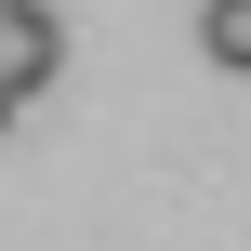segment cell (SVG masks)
I'll return each instance as SVG.
<instances>
[{
	"label": "cell",
	"instance_id": "obj_1",
	"mask_svg": "<svg viewBox=\"0 0 251 251\" xmlns=\"http://www.w3.org/2000/svg\"><path fill=\"white\" fill-rule=\"evenodd\" d=\"M53 66H66V26H53V0L0 13V93L26 106V93H53Z\"/></svg>",
	"mask_w": 251,
	"mask_h": 251
},
{
	"label": "cell",
	"instance_id": "obj_2",
	"mask_svg": "<svg viewBox=\"0 0 251 251\" xmlns=\"http://www.w3.org/2000/svg\"><path fill=\"white\" fill-rule=\"evenodd\" d=\"M199 53L225 79H251V0H199Z\"/></svg>",
	"mask_w": 251,
	"mask_h": 251
},
{
	"label": "cell",
	"instance_id": "obj_3",
	"mask_svg": "<svg viewBox=\"0 0 251 251\" xmlns=\"http://www.w3.org/2000/svg\"><path fill=\"white\" fill-rule=\"evenodd\" d=\"M0 132H13V93H0Z\"/></svg>",
	"mask_w": 251,
	"mask_h": 251
},
{
	"label": "cell",
	"instance_id": "obj_4",
	"mask_svg": "<svg viewBox=\"0 0 251 251\" xmlns=\"http://www.w3.org/2000/svg\"><path fill=\"white\" fill-rule=\"evenodd\" d=\"M0 13H26V0H0Z\"/></svg>",
	"mask_w": 251,
	"mask_h": 251
}]
</instances>
